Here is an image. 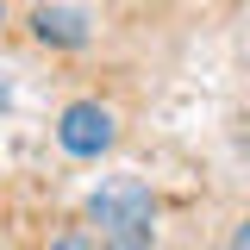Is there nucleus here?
Instances as JSON below:
<instances>
[{"label":"nucleus","instance_id":"nucleus-3","mask_svg":"<svg viewBox=\"0 0 250 250\" xmlns=\"http://www.w3.org/2000/svg\"><path fill=\"white\" fill-rule=\"evenodd\" d=\"M31 31H38L44 44H57V50H82V44L94 38V25H88L82 6H38V13H31Z\"/></svg>","mask_w":250,"mask_h":250},{"label":"nucleus","instance_id":"nucleus-1","mask_svg":"<svg viewBox=\"0 0 250 250\" xmlns=\"http://www.w3.org/2000/svg\"><path fill=\"white\" fill-rule=\"evenodd\" d=\"M88 219L100 225V238H150V219H156V194L138 175H113V182L94 188Z\"/></svg>","mask_w":250,"mask_h":250},{"label":"nucleus","instance_id":"nucleus-2","mask_svg":"<svg viewBox=\"0 0 250 250\" xmlns=\"http://www.w3.org/2000/svg\"><path fill=\"white\" fill-rule=\"evenodd\" d=\"M113 113L100 106V100H69L62 106V119H57V144L69 156H106L113 150Z\"/></svg>","mask_w":250,"mask_h":250},{"label":"nucleus","instance_id":"nucleus-8","mask_svg":"<svg viewBox=\"0 0 250 250\" xmlns=\"http://www.w3.org/2000/svg\"><path fill=\"white\" fill-rule=\"evenodd\" d=\"M0 19H6V6H0Z\"/></svg>","mask_w":250,"mask_h":250},{"label":"nucleus","instance_id":"nucleus-6","mask_svg":"<svg viewBox=\"0 0 250 250\" xmlns=\"http://www.w3.org/2000/svg\"><path fill=\"white\" fill-rule=\"evenodd\" d=\"M225 250H250V219L238 225V231H231V244H225Z\"/></svg>","mask_w":250,"mask_h":250},{"label":"nucleus","instance_id":"nucleus-5","mask_svg":"<svg viewBox=\"0 0 250 250\" xmlns=\"http://www.w3.org/2000/svg\"><path fill=\"white\" fill-rule=\"evenodd\" d=\"M100 250H150V238H100Z\"/></svg>","mask_w":250,"mask_h":250},{"label":"nucleus","instance_id":"nucleus-7","mask_svg":"<svg viewBox=\"0 0 250 250\" xmlns=\"http://www.w3.org/2000/svg\"><path fill=\"white\" fill-rule=\"evenodd\" d=\"M6 100H13V82H6V69H0V106H6Z\"/></svg>","mask_w":250,"mask_h":250},{"label":"nucleus","instance_id":"nucleus-4","mask_svg":"<svg viewBox=\"0 0 250 250\" xmlns=\"http://www.w3.org/2000/svg\"><path fill=\"white\" fill-rule=\"evenodd\" d=\"M50 250H100V244H94L88 231H62V238H50Z\"/></svg>","mask_w":250,"mask_h":250}]
</instances>
